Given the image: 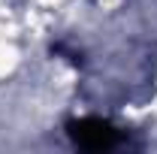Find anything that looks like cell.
<instances>
[{
	"label": "cell",
	"mask_w": 157,
	"mask_h": 154,
	"mask_svg": "<svg viewBox=\"0 0 157 154\" xmlns=\"http://www.w3.org/2000/svg\"><path fill=\"white\" fill-rule=\"evenodd\" d=\"M73 139H76L82 148H112L115 145V130L100 121V118H85V121H76L73 124Z\"/></svg>",
	"instance_id": "obj_1"
}]
</instances>
